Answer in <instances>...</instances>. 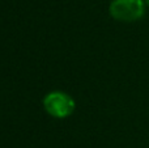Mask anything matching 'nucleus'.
Here are the masks:
<instances>
[{
  "instance_id": "nucleus-3",
  "label": "nucleus",
  "mask_w": 149,
  "mask_h": 148,
  "mask_svg": "<svg viewBox=\"0 0 149 148\" xmlns=\"http://www.w3.org/2000/svg\"><path fill=\"white\" fill-rule=\"evenodd\" d=\"M144 1H145V4H147L148 7H149V0H144Z\"/></svg>"
},
{
  "instance_id": "nucleus-1",
  "label": "nucleus",
  "mask_w": 149,
  "mask_h": 148,
  "mask_svg": "<svg viewBox=\"0 0 149 148\" xmlns=\"http://www.w3.org/2000/svg\"><path fill=\"white\" fill-rule=\"evenodd\" d=\"M111 17L118 21L132 22L140 20L145 13L144 0H113L109 7Z\"/></svg>"
},
{
  "instance_id": "nucleus-2",
  "label": "nucleus",
  "mask_w": 149,
  "mask_h": 148,
  "mask_svg": "<svg viewBox=\"0 0 149 148\" xmlns=\"http://www.w3.org/2000/svg\"><path fill=\"white\" fill-rule=\"evenodd\" d=\"M43 106L50 115L55 118H67L74 110V101L63 92H51L43 98Z\"/></svg>"
}]
</instances>
